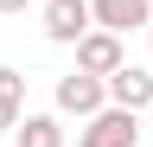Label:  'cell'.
<instances>
[{"label":"cell","instance_id":"9c48e42d","mask_svg":"<svg viewBox=\"0 0 153 147\" xmlns=\"http://www.w3.org/2000/svg\"><path fill=\"white\" fill-rule=\"evenodd\" d=\"M32 7V0H0V13H26Z\"/></svg>","mask_w":153,"mask_h":147},{"label":"cell","instance_id":"7a4b0ae2","mask_svg":"<svg viewBox=\"0 0 153 147\" xmlns=\"http://www.w3.org/2000/svg\"><path fill=\"white\" fill-rule=\"evenodd\" d=\"M140 115H134V109H102V115H89L83 128H76V147H140Z\"/></svg>","mask_w":153,"mask_h":147},{"label":"cell","instance_id":"6da1fadb","mask_svg":"<svg viewBox=\"0 0 153 147\" xmlns=\"http://www.w3.org/2000/svg\"><path fill=\"white\" fill-rule=\"evenodd\" d=\"M51 102H57V115L89 122V115H102V109H108V83L89 77V70H64V77H57V90H51Z\"/></svg>","mask_w":153,"mask_h":147},{"label":"cell","instance_id":"8992f818","mask_svg":"<svg viewBox=\"0 0 153 147\" xmlns=\"http://www.w3.org/2000/svg\"><path fill=\"white\" fill-rule=\"evenodd\" d=\"M89 13H96L102 32H121V39L153 26V0H89Z\"/></svg>","mask_w":153,"mask_h":147},{"label":"cell","instance_id":"8fae6325","mask_svg":"<svg viewBox=\"0 0 153 147\" xmlns=\"http://www.w3.org/2000/svg\"><path fill=\"white\" fill-rule=\"evenodd\" d=\"M147 45H153V26H147Z\"/></svg>","mask_w":153,"mask_h":147},{"label":"cell","instance_id":"ba28073f","mask_svg":"<svg viewBox=\"0 0 153 147\" xmlns=\"http://www.w3.org/2000/svg\"><path fill=\"white\" fill-rule=\"evenodd\" d=\"M19 115H26V77L13 64H0V134H13Z\"/></svg>","mask_w":153,"mask_h":147},{"label":"cell","instance_id":"5b68a950","mask_svg":"<svg viewBox=\"0 0 153 147\" xmlns=\"http://www.w3.org/2000/svg\"><path fill=\"white\" fill-rule=\"evenodd\" d=\"M108 83V102L115 109H134V115H147V102H153V64H121Z\"/></svg>","mask_w":153,"mask_h":147},{"label":"cell","instance_id":"277c9868","mask_svg":"<svg viewBox=\"0 0 153 147\" xmlns=\"http://www.w3.org/2000/svg\"><path fill=\"white\" fill-rule=\"evenodd\" d=\"M89 26H96L89 0H45V39L51 45H76Z\"/></svg>","mask_w":153,"mask_h":147},{"label":"cell","instance_id":"3957f363","mask_svg":"<svg viewBox=\"0 0 153 147\" xmlns=\"http://www.w3.org/2000/svg\"><path fill=\"white\" fill-rule=\"evenodd\" d=\"M121 64H128V39H121V32L89 26L83 39H76V70H89V77H115Z\"/></svg>","mask_w":153,"mask_h":147},{"label":"cell","instance_id":"52a82bcc","mask_svg":"<svg viewBox=\"0 0 153 147\" xmlns=\"http://www.w3.org/2000/svg\"><path fill=\"white\" fill-rule=\"evenodd\" d=\"M64 141H70L64 122H57V115H32V109H26L19 128H13V147H64Z\"/></svg>","mask_w":153,"mask_h":147},{"label":"cell","instance_id":"30bf717a","mask_svg":"<svg viewBox=\"0 0 153 147\" xmlns=\"http://www.w3.org/2000/svg\"><path fill=\"white\" fill-rule=\"evenodd\" d=\"M140 122H147V128H153V102H147V115H140Z\"/></svg>","mask_w":153,"mask_h":147}]
</instances>
